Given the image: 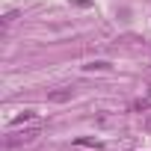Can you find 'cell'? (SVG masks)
Returning a JSON list of instances; mask_svg holds the SVG:
<instances>
[{
  "label": "cell",
  "instance_id": "3",
  "mask_svg": "<svg viewBox=\"0 0 151 151\" xmlns=\"http://www.w3.org/2000/svg\"><path fill=\"white\" fill-rule=\"evenodd\" d=\"M30 119H36V113H33V110H24L21 116L12 119V127H18V124H24V122H30Z\"/></svg>",
  "mask_w": 151,
  "mask_h": 151
},
{
  "label": "cell",
  "instance_id": "8",
  "mask_svg": "<svg viewBox=\"0 0 151 151\" xmlns=\"http://www.w3.org/2000/svg\"><path fill=\"white\" fill-rule=\"evenodd\" d=\"M142 130H148V133H151V113H145V116H142Z\"/></svg>",
  "mask_w": 151,
  "mask_h": 151
},
{
  "label": "cell",
  "instance_id": "1",
  "mask_svg": "<svg viewBox=\"0 0 151 151\" xmlns=\"http://www.w3.org/2000/svg\"><path fill=\"white\" fill-rule=\"evenodd\" d=\"M39 136V127H30V130H24V133H12V136H6V148H15V145H24V142H30V139H36Z\"/></svg>",
  "mask_w": 151,
  "mask_h": 151
},
{
  "label": "cell",
  "instance_id": "9",
  "mask_svg": "<svg viewBox=\"0 0 151 151\" xmlns=\"http://www.w3.org/2000/svg\"><path fill=\"white\" fill-rule=\"evenodd\" d=\"M148 95H151V92H148Z\"/></svg>",
  "mask_w": 151,
  "mask_h": 151
},
{
  "label": "cell",
  "instance_id": "6",
  "mask_svg": "<svg viewBox=\"0 0 151 151\" xmlns=\"http://www.w3.org/2000/svg\"><path fill=\"white\" fill-rule=\"evenodd\" d=\"M133 110H136V113H148V101H145V98H142V101H136V104H133Z\"/></svg>",
  "mask_w": 151,
  "mask_h": 151
},
{
  "label": "cell",
  "instance_id": "7",
  "mask_svg": "<svg viewBox=\"0 0 151 151\" xmlns=\"http://www.w3.org/2000/svg\"><path fill=\"white\" fill-rule=\"evenodd\" d=\"M15 18H18V12H6V15H3V27H9Z\"/></svg>",
  "mask_w": 151,
  "mask_h": 151
},
{
  "label": "cell",
  "instance_id": "4",
  "mask_svg": "<svg viewBox=\"0 0 151 151\" xmlns=\"http://www.w3.org/2000/svg\"><path fill=\"white\" fill-rule=\"evenodd\" d=\"M74 145H83V148H101L98 139H86V136H83V139H74Z\"/></svg>",
  "mask_w": 151,
  "mask_h": 151
},
{
  "label": "cell",
  "instance_id": "2",
  "mask_svg": "<svg viewBox=\"0 0 151 151\" xmlns=\"http://www.w3.org/2000/svg\"><path fill=\"white\" fill-rule=\"evenodd\" d=\"M71 89H53V92H47V101H53V104H65V101H71Z\"/></svg>",
  "mask_w": 151,
  "mask_h": 151
},
{
  "label": "cell",
  "instance_id": "5",
  "mask_svg": "<svg viewBox=\"0 0 151 151\" xmlns=\"http://www.w3.org/2000/svg\"><path fill=\"white\" fill-rule=\"evenodd\" d=\"M86 68H89V71H107V68H110V62H104V59H95V62H89Z\"/></svg>",
  "mask_w": 151,
  "mask_h": 151
}]
</instances>
